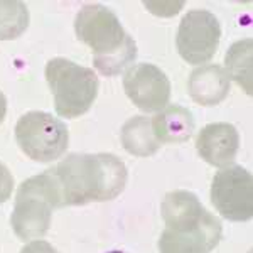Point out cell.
<instances>
[{
    "label": "cell",
    "mask_w": 253,
    "mask_h": 253,
    "mask_svg": "<svg viewBox=\"0 0 253 253\" xmlns=\"http://www.w3.org/2000/svg\"><path fill=\"white\" fill-rule=\"evenodd\" d=\"M58 208L112 201L126 184V167L113 154H69L47 169Z\"/></svg>",
    "instance_id": "obj_1"
},
{
    "label": "cell",
    "mask_w": 253,
    "mask_h": 253,
    "mask_svg": "<svg viewBox=\"0 0 253 253\" xmlns=\"http://www.w3.org/2000/svg\"><path fill=\"white\" fill-rule=\"evenodd\" d=\"M76 38L91 47L93 64L103 76H117L137 58V44L122 27L115 12L88 3L76 14Z\"/></svg>",
    "instance_id": "obj_2"
},
{
    "label": "cell",
    "mask_w": 253,
    "mask_h": 253,
    "mask_svg": "<svg viewBox=\"0 0 253 253\" xmlns=\"http://www.w3.org/2000/svg\"><path fill=\"white\" fill-rule=\"evenodd\" d=\"M44 75L59 117L78 118L91 108L98 95V76L93 69L66 58H52Z\"/></svg>",
    "instance_id": "obj_3"
},
{
    "label": "cell",
    "mask_w": 253,
    "mask_h": 253,
    "mask_svg": "<svg viewBox=\"0 0 253 253\" xmlns=\"http://www.w3.org/2000/svg\"><path fill=\"white\" fill-rule=\"evenodd\" d=\"M52 210H58V199L51 177L44 170L19 186L10 216L12 230L22 242L41 240L51 226Z\"/></svg>",
    "instance_id": "obj_4"
},
{
    "label": "cell",
    "mask_w": 253,
    "mask_h": 253,
    "mask_svg": "<svg viewBox=\"0 0 253 253\" xmlns=\"http://www.w3.org/2000/svg\"><path fill=\"white\" fill-rule=\"evenodd\" d=\"M15 140L36 162H52L68 150L69 132L64 122L46 112H27L15 125Z\"/></svg>",
    "instance_id": "obj_5"
},
{
    "label": "cell",
    "mask_w": 253,
    "mask_h": 253,
    "mask_svg": "<svg viewBox=\"0 0 253 253\" xmlns=\"http://www.w3.org/2000/svg\"><path fill=\"white\" fill-rule=\"evenodd\" d=\"M211 203L228 221H248L253 216V179L242 166H228L211 182Z\"/></svg>",
    "instance_id": "obj_6"
},
{
    "label": "cell",
    "mask_w": 253,
    "mask_h": 253,
    "mask_svg": "<svg viewBox=\"0 0 253 253\" xmlns=\"http://www.w3.org/2000/svg\"><path fill=\"white\" fill-rule=\"evenodd\" d=\"M221 26L214 14L205 9L189 10L177 29V51L189 64H205L216 54Z\"/></svg>",
    "instance_id": "obj_7"
},
{
    "label": "cell",
    "mask_w": 253,
    "mask_h": 253,
    "mask_svg": "<svg viewBox=\"0 0 253 253\" xmlns=\"http://www.w3.org/2000/svg\"><path fill=\"white\" fill-rule=\"evenodd\" d=\"M223 226L210 211L198 221L166 228L159 238L161 253H211L221 242Z\"/></svg>",
    "instance_id": "obj_8"
},
{
    "label": "cell",
    "mask_w": 253,
    "mask_h": 253,
    "mask_svg": "<svg viewBox=\"0 0 253 253\" xmlns=\"http://www.w3.org/2000/svg\"><path fill=\"white\" fill-rule=\"evenodd\" d=\"M126 96L142 112H161L169 105L170 81L166 73L156 64L138 63L124 76Z\"/></svg>",
    "instance_id": "obj_9"
},
{
    "label": "cell",
    "mask_w": 253,
    "mask_h": 253,
    "mask_svg": "<svg viewBox=\"0 0 253 253\" xmlns=\"http://www.w3.org/2000/svg\"><path fill=\"white\" fill-rule=\"evenodd\" d=\"M238 147V130L226 122L203 126L196 137V149L201 159L210 166L219 167V169L233 164Z\"/></svg>",
    "instance_id": "obj_10"
},
{
    "label": "cell",
    "mask_w": 253,
    "mask_h": 253,
    "mask_svg": "<svg viewBox=\"0 0 253 253\" xmlns=\"http://www.w3.org/2000/svg\"><path fill=\"white\" fill-rule=\"evenodd\" d=\"M187 91L193 101L201 107H214L230 93V78L219 64H205L191 73Z\"/></svg>",
    "instance_id": "obj_11"
},
{
    "label": "cell",
    "mask_w": 253,
    "mask_h": 253,
    "mask_svg": "<svg viewBox=\"0 0 253 253\" xmlns=\"http://www.w3.org/2000/svg\"><path fill=\"white\" fill-rule=\"evenodd\" d=\"M154 137L159 144H182L194 132L193 113L179 105H167L150 120Z\"/></svg>",
    "instance_id": "obj_12"
},
{
    "label": "cell",
    "mask_w": 253,
    "mask_h": 253,
    "mask_svg": "<svg viewBox=\"0 0 253 253\" xmlns=\"http://www.w3.org/2000/svg\"><path fill=\"white\" fill-rule=\"evenodd\" d=\"M206 211L208 210H205L198 196L184 189L167 193L161 205V213L164 218L166 228L194 223L199 218H203Z\"/></svg>",
    "instance_id": "obj_13"
},
{
    "label": "cell",
    "mask_w": 253,
    "mask_h": 253,
    "mask_svg": "<svg viewBox=\"0 0 253 253\" xmlns=\"http://www.w3.org/2000/svg\"><path fill=\"white\" fill-rule=\"evenodd\" d=\"M124 149L135 157H149L159 150L161 144L154 137L149 117H132L125 122L120 132Z\"/></svg>",
    "instance_id": "obj_14"
},
{
    "label": "cell",
    "mask_w": 253,
    "mask_h": 253,
    "mask_svg": "<svg viewBox=\"0 0 253 253\" xmlns=\"http://www.w3.org/2000/svg\"><path fill=\"white\" fill-rule=\"evenodd\" d=\"M252 52L253 41L247 38L235 42L224 56L228 78L235 80L247 95H252Z\"/></svg>",
    "instance_id": "obj_15"
},
{
    "label": "cell",
    "mask_w": 253,
    "mask_h": 253,
    "mask_svg": "<svg viewBox=\"0 0 253 253\" xmlns=\"http://www.w3.org/2000/svg\"><path fill=\"white\" fill-rule=\"evenodd\" d=\"M29 10L20 0H0V41H12L29 27Z\"/></svg>",
    "instance_id": "obj_16"
},
{
    "label": "cell",
    "mask_w": 253,
    "mask_h": 253,
    "mask_svg": "<svg viewBox=\"0 0 253 253\" xmlns=\"http://www.w3.org/2000/svg\"><path fill=\"white\" fill-rule=\"evenodd\" d=\"M12 193H14V177L10 170L0 162V205L9 201Z\"/></svg>",
    "instance_id": "obj_17"
},
{
    "label": "cell",
    "mask_w": 253,
    "mask_h": 253,
    "mask_svg": "<svg viewBox=\"0 0 253 253\" xmlns=\"http://www.w3.org/2000/svg\"><path fill=\"white\" fill-rule=\"evenodd\" d=\"M19 253H59V252L51 243L44 242V240H32Z\"/></svg>",
    "instance_id": "obj_18"
},
{
    "label": "cell",
    "mask_w": 253,
    "mask_h": 253,
    "mask_svg": "<svg viewBox=\"0 0 253 253\" xmlns=\"http://www.w3.org/2000/svg\"><path fill=\"white\" fill-rule=\"evenodd\" d=\"M5 113H7V98L0 91V124L5 120Z\"/></svg>",
    "instance_id": "obj_19"
},
{
    "label": "cell",
    "mask_w": 253,
    "mask_h": 253,
    "mask_svg": "<svg viewBox=\"0 0 253 253\" xmlns=\"http://www.w3.org/2000/svg\"><path fill=\"white\" fill-rule=\"evenodd\" d=\"M108 253H125V252H120V250H113V252H108Z\"/></svg>",
    "instance_id": "obj_20"
}]
</instances>
